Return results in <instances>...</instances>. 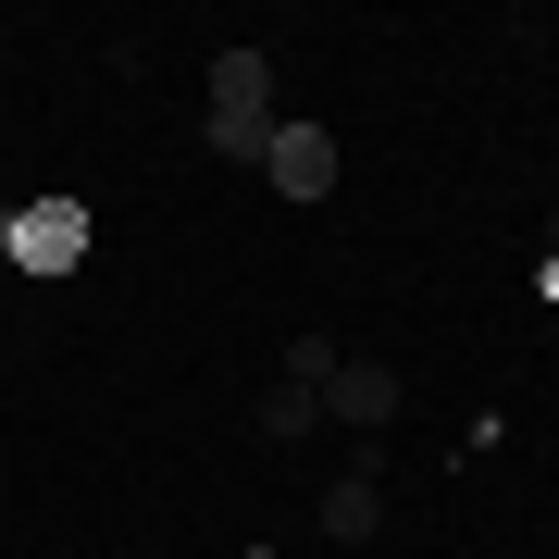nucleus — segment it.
<instances>
[{"label": "nucleus", "instance_id": "nucleus-1", "mask_svg": "<svg viewBox=\"0 0 559 559\" xmlns=\"http://www.w3.org/2000/svg\"><path fill=\"white\" fill-rule=\"evenodd\" d=\"M274 62H261L249 38L237 50H212V124H200V150L212 162H261V150H274Z\"/></svg>", "mask_w": 559, "mask_h": 559}, {"label": "nucleus", "instance_id": "nucleus-2", "mask_svg": "<svg viewBox=\"0 0 559 559\" xmlns=\"http://www.w3.org/2000/svg\"><path fill=\"white\" fill-rule=\"evenodd\" d=\"M87 237H100V224H87V200H25V212H0V261H13V274H75L87 261Z\"/></svg>", "mask_w": 559, "mask_h": 559}, {"label": "nucleus", "instance_id": "nucleus-3", "mask_svg": "<svg viewBox=\"0 0 559 559\" xmlns=\"http://www.w3.org/2000/svg\"><path fill=\"white\" fill-rule=\"evenodd\" d=\"M261 175H274L286 200H323V187H336V138H323L311 112H286V124H274V150H261Z\"/></svg>", "mask_w": 559, "mask_h": 559}, {"label": "nucleus", "instance_id": "nucleus-4", "mask_svg": "<svg viewBox=\"0 0 559 559\" xmlns=\"http://www.w3.org/2000/svg\"><path fill=\"white\" fill-rule=\"evenodd\" d=\"M323 411H336L348 436H373V423H399V373H385V360H336V385H323Z\"/></svg>", "mask_w": 559, "mask_h": 559}, {"label": "nucleus", "instance_id": "nucleus-5", "mask_svg": "<svg viewBox=\"0 0 559 559\" xmlns=\"http://www.w3.org/2000/svg\"><path fill=\"white\" fill-rule=\"evenodd\" d=\"M373 522H385V485H373V473H336V485H323V535H348V547H360Z\"/></svg>", "mask_w": 559, "mask_h": 559}, {"label": "nucleus", "instance_id": "nucleus-6", "mask_svg": "<svg viewBox=\"0 0 559 559\" xmlns=\"http://www.w3.org/2000/svg\"><path fill=\"white\" fill-rule=\"evenodd\" d=\"M311 423H323L311 385H274V399H261V436H311Z\"/></svg>", "mask_w": 559, "mask_h": 559}, {"label": "nucleus", "instance_id": "nucleus-7", "mask_svg": "<svg viewBox=\"0 0 559 559\" xmlns=\"http://www.w3.org/2000/svg\"><path fill=\"white\" fill-rule=\"evenodd\" d=\"M336 360H348L336 336H299V348H286V385H311V399H323V385H336Z\"/></svg>", "mask_w": 559, "mask_h": 559}, {"label": "nucleus", "instance_id": "nucleus-8", "mask_svg": "<svg viewBox=\"0 0 559 559\" xmlns=\"http://www.w3.org/2000/svg\"><path fill=\"white\" fill-rule=\"evenodd\" d=\"M224 559H274V547H224Z\"/></svg>", "mask_w": 559, "mask_h": 559}, {"label": "nucleus", "instance_id": "nucleus-9", "mask_svg": "<svg viewBox=\"0 0 559 559\" xmlns=\"http://www.w3.org/2000/svg\"><path fill=\"white\" fill-rule=\"evenodd\" d=\"M547 237H559V224H547ZM547 261H559V249H547Z\"/></svg>", "mask_w": 559, "mask_h": 559}]
</instances>
